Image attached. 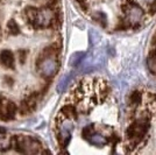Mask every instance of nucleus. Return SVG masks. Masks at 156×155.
Instances as JSON below:
<instances>
[{
	"label": "nucleus",
	"instance_id": "9",
	"mask_svg": "<svg viewBox=\"0 0 156 155\" xmlns=\"http://www.w3.org/2000/svg\"><path fill=\"white\" fill-rule=\"evenodd\" d=\"M148 9H149L150 14H155L156 13V0H155V1L153 0V2L150 4V6L148 7Z\"/></svg>",
	"mask_w": 156,
	"mask_h": 155
},
{
	"label": "nucleus",
	"instance_id": "1",
	"mask_svg": "<svg viewBox=\"0 0 156 155\" xmlns=\"http://www.w3.org/2000/svg\"><path fill=\"white\" fill-rule=\"evenodd\" d=\"M0 63L6 69H15V56L11 50L0 52Z\"/></svg>",
	"mask_w": 156,
	"mask_h": 155
},
{
	"label": "nucleus",
	"instance_id": "7",
	"mask_svg": "<svg viewBox=\"0 0 156 155\" xmlns=\"http://www.w3.org/2000/svg\"><path fill=\"white\" fill-rule=\"evenodd\" d=\"M2 83H4V85L6 86L7 89H12V88L14 86V84H15V81H14L13 76H11V75L6 74V75H4Z\"/></svg>",
	"mask_w": 156,
	"mask_h": 155
},
{
	"label": "nucleus",
	"instance_id": "12",
	"mask_svg": "<svg viewBox=\"0 0 156 155\" xmlns=\"http://www.w3.org/2000/svg\"><path fill=\"white\" fill-rule=\"evenodd\" d=\"M0 2H1V0H0Z\"/></svg>",
	"mask_w": 156,
	"mask_h": 155
},
{
	"label": "nucleus",
	"instance_id": "11",
	"mask_svg": "<svg viewBox=\"0 0 156 155\" xmlns=\"http://www.w3.org/2000/svg\"><path fill=\"white\" fill-rule=\"evenodd\" d=\"M147 1H153V0H147Z\"/></svg>",
	"mask_w": 156,
	"mask_h": 155
},
{
	"label": "nucleus",
	"instance_id": "3",
	"mask_svg": "<svg viewBox=\"0 0 156 155\" xmlns=\"http://www.w3.org/2000/svg\"><path fill=\"white\" fill-rule=\"evenodd\" d=\"M87 141L90 142L91 145H96V146H103V145H106L107 143V139L105 138L104 135L99 134V133H93L91 135L87 138Z\"/></svg>",
	"mask_w": 156,
	"mask_h": 155
},
{
	"label": "nucleus",
	"instance_id": "8",
	"mask_svg": "<svg viewBox=\"0 0 156 155\" xmlns=\"http://www.w3.org/2000/svg\"><path fill=\"white\" fill-rule=\"evenodd\" d=\"M28 56H29V52L28 50H19L18 52V59H19L20 64H25L28 59Z\"/></svg>",
	"mask_w": 156,
	"mask_h": 155
},
{
	"label": "nucleus",
	"instance_id": "2",
	"mask_svg": "<svg viewBox=\"0 0 156 155\" xmlns=\"http://www.w3.org/2000/svg\"><path fill=\"white\" fill-rule=\"evenodd\" d=\"M143 9L139 5H133V6L129 8V11L127 12V15H128V22L129 25H135L140 20L143 18Z\"/></svg>",
	"mask_w": 156,
	"mask_h": 155
},
{
	"label": "nucleus",
	"instance_id": "5",
	"mask_svg": "<svg viewBox=\"0 0 156 155\" xmlns=\"http://www.w3.org/2000/svg\"><path fill=\"white\" fill-rule=\"evenodd\" d=\"M6 31L9 33V34H12L13 36H18L20 33H21V28H20V26L15 21L11 20V21L8 22V25H7Z\"/></svg>",
	"mask_w": 156,
	"mask_h": 155
},
{
	"label": "nucleus",
	"instance_id": "10",
	"mask_svg": "<svg viewBox=\"0 0 156 155\" xmlns=\"http://www.w3.org/2000/svg\"><path fill=\"white\" fill-rule=\"evenodd\" d=\"M4 134H5V129L0 127V135H4Z\"/></svg>",
	"mask_w": 156,
	"mask_h": 155
},
{
	"label": "nucleus",
	"instance_id": "6",
	"mask_svg": "<svg viewBox=\"0 0 156 155\" xmlns=\"http://www.w3.org/2000/svg\"><path fill=\"white\" fill-rule=\"evenodd\" d=\"M141 99H142L141 92L140 91H134V92H132V95L129 96V104L136 106L137 104L141 102Z\"/></svg>",
	"mask_w": 156,
	"mask_h": 155
},
{
	"label": "nucleus",
	"instance_id": "4",
	"mask_svg": "<svg viewBox=\"0 0 156 155\" xmlns=\"http://www.w3.org/2000/svg\"><path fill=\"white\" fill-rule=\"evenodd\" d=\"M91 18L96 22H98L100 26H107V16H106V14L104 12H99V11L98 12H93V13H91Z\"/></svg>",
	"mask_w": 156,
	"mask_h": 155
}]
</instances>
